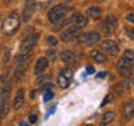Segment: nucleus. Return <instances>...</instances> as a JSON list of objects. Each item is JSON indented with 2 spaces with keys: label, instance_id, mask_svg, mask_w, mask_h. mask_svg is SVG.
Wrapping results in <instances>:
<instances>
[{
  "label": "nucleus",
  "instance_id": "nucleus-1",
  "mask_svg": "<svg viewBox=\"0 0 134 126\" xmlns=\"http://www.w3.org/2000/svg\"><path fill=\"white\" fill-rule=\"evenodd\" d=\"M13 81L3 83V90H2V97H0V116H7L10 112V92H11Z\"/></svg>",
  "mask_w": 134,
  "mask_h": 126
},
{
  "label": "nucleus",
  "instance_id": "nucleus-2",
  "mask_svg": "<svg viewBox=\"0 0 134 126\" xmlns=\"http://www.w3.org/2000/svg\"><path fill=\"white\" fill-rule=\"evenodd\" d=\"M20 24H21V20H20V15L17 14L15 11L10 13L7 15V18L4 20L3 23V32L6 35H14V34L20 29Z\"/></svg>",
  "mask_w": 134,
  "mask_h": 126
},
{
  "label": "nucleus",
  "instance_id": "nucleus-3",
  "mask_svg": "<svg viewBox=\"0 0 134 126\" xmlns=\"http://www.w3.org/2000/svg\"><path fill=\"white\" fill-rule=\"evenodd\" d=\"M69 11H70V8L66 7L64 4H56V6L50 7V10L48 11V18L52 24H57L67 15Z\"/></svg>",
  "mask_w": 134,
  "mask_h": 126
},
{
  "label": "nucleus",
  "instance_id": "nucleus-4",
  "mask_svg": "<svg viewBox=\"0 0 134 126\" xmlns=\"http://www.w3.org/2000/svg\"><path fill=\"white\" fill-rule=\"evenodd\" d=\"M39 41V34H29L21 41L20 44V50L23 52L24 55H31L32 49L35 48V45L38 44Z\"/></svg>",
  "mask_w": 134,
  "mask_h": 126
},
{
  "label": "nucleus",
  "instance_id": "nucleus-5",
  "mask_svg": "<svg viewBox=\"0 0 134 126\" xmlns=\"http://www.w3.org/2000/svg\"><path fill=\"white\" fill-rule=\"evenodd\" d=\"M116 69H117L120 76H123V77H130V76L133 74V63L126 60L124 57H120L116 63Z\"/></svg>",
  "mask_w": 134,
  "mask_h": 126
},
{
  "label": "nucleus",
  "instance_id": "nucleus-6",
  "mask_svg": "<svg viewBox=\"0 0 134 126\" xmlns=\"http://www.w3.org/2000/svg\"><path fill=\"white\" fill-rule=\"evenodd\" d=\"M78 41L84 45H91V44H96V42L100 41V34L96 31H90L85 34H81L78 36Z\"/></svg>",
  "mask_w": 134,
  "mask_h": 126
},
{
  "label": "nucleus",
  "instance_id": "nucleus-7",
  "mask_svg": "<svg viewBox=\"0 0 134 126\" xmlns=\"http://www.w3.org/2000/svg\"><path fill=\"white\" fill-rule=\"evenodd\" d=\"M80 29H81V28L75 27V25L69 27L67 29H64V31L62 32V41L70 42V41H73V39H77V38L80 36Z\"/></svg>",
  "mask_w": 134,
  "mask_h": 126
},
{
  "label": "nucleus",
  "instance_id": "nucleus-8",
  "mask_svg": "<svg viewBox=\"0 0 134 126\" xmlns=\"http://www.w3.org/2000/svg\"><path fill=\"white\" fill-rule=\"evenodd\" d=\"M59 56H60L62 62L64 63L66 66H73V65L77 63V56L69 49H63L62 52L59 53Z\"/></svg>",
  "mask_w": 134,
  "mask_h": 126
},
{
  "label": "nucleus",
  "instance_id": "nucleus-9",
  "mask_svg": "<svg viewBox=\"0 0 134 126\" xmlns=\"http://www.w3.org/2000/svg\"><path fill=\"white\" fill-rule=\"evenodd\" d=\"M34 13H35V2H34V0H27L25 7L23 10V21L24 23H28V21L32 18Z\"/></svg>",
  "mask_w": 134,
  "mask_h": 126
},
{
  "label": "nucleus",
  "instance_id": "nucleus-10",
  "mask_svg": "<svg viewBox=\"0 0 134 126\" xmlns=\"http://www.w3.org/2000/svg\"><path fill=\"white\" fill-rule=\"evenodd\" d=\"M102 49L106 52L108 55H112V56H115V55L119 53V46L117 44L113 39H106L102 42Z\"/></svg>",
  "mask_w": 134,
  "mask_h": 126
},
{
  "label": "nucleus",
  "instance_id": "nucleus-11",
  "mask_svg": "<svg viewBox=\"0 0 134 126\" xmlns=\"http://www.w3.org/2000/svg\"><path fill=\"white\" fill-rule=\"evenodd\" d=\"M28 60H29V59H24V60L18 62V65H17L15 70H14V78L17 80V81H20V80L23 78V76L25 74V71H27Z\"/></svg>",
  "mask_w": 134,
  "mask_h": 126
},
{
  "label": "nucleus",
  "instance_id": "nucleus-12",
  "mask_svg": "<svg viewBox=\"0 0 134 126\" xmlns=\"http://www.w3.org/2000/svg\"><path fill=\"white\" fill-rule=\"evenodd\" d=\"M121 116H123L124 119H127V120H130V119L134 118V99H129L127 102L124 104Z\"/></svg>",
  "mask_w": 134,
  "mask_h": 126
},
{
  "label": "nucleus",
  "instance_id": "nucleus-13",
  "mask_svg": "<svg viewBox=\"0 0 134 126\" xmlns=\"http://www.w3.org/2000/svg\"><path fill=\"white\" fill-rule=\"evenodd\" d=\"M24 97H25V90L24 88H18V91H17V94H15V98L13 101V108H14L15 111H18L20 108H23Z\"/></svg>",
  "mask_w": 134,
  "mask_h": 126
},
{
  "label": "nucleus",
  "instance_id": "nucleus-14",
  "mask_svg": "<svg viewBox=\"0 0 134 126\" xmlns=\"http://www.w3.org/2000/svg\"><path fill=\"white\" fill-rule=\"evenodd\" d=\"M71 23H73L75 27H78V28H84L88 24V18H87V15L75 13V14L73 15V18H71Z\"/></svg>",
  "mask_w": 134,
  "mask_h": 126
},
{
  "label": "nucleus",
  "instance_id": "nucleus-15",
  "mask_svg": "<svg viewBox=\"0 0 134 126\" xmlns=\"http://www.w3.org/2000/svg\"><path fill=\"white\" fill-rule=\"evenodd\" d=\"M90 57H91L94 62H96V63H105V62L108 60V56H106V55H105L103 52H100V50H98V49L91 50V52H90Z\"/></svg>",
  "mask_w": 134,
  "mask_h": 126
},
{
  "label": "nucleus",
  "instance_id": "nucleus-16",
  "mask_svg": "<svg viewBox=\"0 0 134 126\" xmlns=\"http://www.w3.org/2000/svg\"><path fill=\"white\" fill-rule=\"evenodd\" d=\"M49 66V60L46 57H39L36 60V65H35V74H41V73H45V70L48 69Z\"/></svg>",
  "mask_w": 134,
  "mask_h": 126
},
{
  "label": "nucleus",
  "instance_id": "nucleus-17",
  "mask_svg": "<svg viewBox=\"0 0 134 126\" xmlns=\"http://www.w3.org/2000/svg\"><path fill=\"white\" fill-rule=\"evenodd\" d=\"M70 81H71V80H70V78H67L66 76L62 73V71L59 73V76H57V84H59V87L67 88V87L70 86Z\"/></svg>",
  "mask_w": 134,
  "mask_h": 126
},
{
  "label": "nucleus",
  "instance_id": "nucleus-18",
  "mask_svg": "<svg viewBox=\"0 0 134 126\" xmlns=\"http://www.w3.org/2000/svg\"><path fill=\"white\" fill-rule=\"evenodd\" d=\"M100 14H102V10L99 7H90L87 10V17L90 18H99Z\"/></svg>",
  "mask_w": 134,
  "mask_h": 126
},
{
  "label": "nucleus",
  "instance_id": "nucleus-19",
  "mask_svg": "<svg viewBox=\"0 0 134 126\" xmlns=\"http://www.w3.org/2000/svg\"><path fill=\"white\" fill-rule=\"evenodd\" d=\"M113 119H115V112L113 111H106L102 116V123L108 126V123H110Z\"/></svg>",
  "mask_w": 134,
  "mask_h": 126
},
{
  "label": "nucleus",
  "instance_id": "nucleus-20",
  "mask_svg": "<svg viewBox=\"0 0 134 126\" xmlns=\"http://www.w3.org/2000/svg\"><path fill=\"white\" fill-rule=\"evenodd\" d=\"M105 23H106L109 27H110L112 29H115L116 27H117V18L115 15H112V14H109L108 17H106V20H105Z\"/></svg>",
  "mask_w": 134,
  "mask_h": 126
},
{
  "label": "nucleus",
  "instance_id": "nucleus-21",
  "mask_svg": "<svg viewBox=\"0 0 134 126\" xmlns=\"http://www.w3.org/2000/svg\"><path fill=\"white\" fill-rule=\"evenodd\" d=\"M123 57L126 59V60H129L130 63H133V65H134V50L126 49L124 52H123Z\"/></svg>",
  "mask_w": 134,
  "mask_h": 126
},
{
  "label": "nucleus",
  "instance_id": "nucleus-22",
  "mask_svg": "<svg viewBox=\"0 0 134 126\" xmlns=\"http://www.w3.org/2000/svg\"><path fill=\"white\" fill-rule=\"evenodd\" d=\"M99 28H100V32H102L103 35H106V36L112 35V28L109 27V25H108L106 23H102V24L99 25Z\"/></svg>",
  "mask_w": 134,
  "mask_h": 126
},
{
  "label": "nucleus",
  "instance_id": "nucleus-23",
  "mask_svg": "<svg viewBox=\"0 0 134 126\" xmlns=\"http://www.w3.org/2000/svg\"><path fill=\"white\" fill-rule=\"evenodd\" d=\"M42 91L43 92H46V91H53L54 90V86L52 83H45V84H42Z\"/></svg>",
  "mask_w": 134,
  "mask_h": 126
},
{
  "label": "nucleus",
  "instance_id": "nucleus-24",
  "mask_svg": "<svg viewBox=\"0 0 134 126\" xmlns=\"http://www.w3.org/2000/svg\"><path fill=\"white\" fill-rule=\"evenodd\" d=\"M56 50H53V49H49L48 52H46V59H48V60H53V59H56Z\"/></svg>",
  "mask_w": 134,
  "mask_h": 126
},
{
  "label": "nucleus",
  "instance_id": "nucleus-25",
  "mask_svg": "<svg viewBox=\"0 0 134 126\" xmlns=\"http://www.w3.org/2000/svg\"><path fill=\"white\" fill-rule=\"evenodd\" d=\"M124 32H126V35H127L129 38L134 39V28H131V27H126V28H124Z\"/></svg>",
  "mask_w": 134,
  "mask_h": 126
},
{
  "label": "nucleus",
  "instance_id": "nucleus-26",
  "mask_svg": "<svg viewBox=\"0 0 134 126\" xmlns=\"http://www.w3.org/2000/svg\"><path fill=\"white\" fill-rule=\"evenodd\" d=\"M62 73H63V74H64V76H66V77H67V78H70V80H71V78H73V70H71V69H70V67H66V69H64V70H62Z\"/></svg>",
  "mask_w": 134,
  "mask_h": 126
},
{
  "label": "nucleus",
  "instance_id": "nucleus-27",
  "mask_svg": "<svg viewBox=\"0 0 134 126\" xmlns=\"http://www.w3.org/2000/svg\"><path fill=\"white\" fill-rule=\"evenodd\" d=\"M53 98V91H46L43 94V102H49Z\"/></svg>",
  "mask_w": 134,
  "mask_h": 126
},
{
  "label": "nucleus",
  "instance_id": "nucleus-28",
  "mask_svg": "<svg viewBox=\"0 0 134 126\" xmlns=\"http://www.w3.org/2000/svg\"><path fill=\"white\" fill-rule=\"evenodd\" d=\"M49 76H42V77H39L38 78V84H39V86H42V84L43 83H49Z\"/></svg>",
  "mask_w": 134,
  "mask_h": 126
},
{
  "label": "nucleus",
  "instance_id": "nucleus-29",
  "mask_svg": "<svg viewBox=\"0 0 134 126\" xmlns=\"http://www.w3.org/2000/svg\"><path fill=\"white\" fill-rule=\"evenodd\" d=\"M46 41H48V44L50 46H56L57 45V39L54 36H48V39H46Z\"/></svg>",
  "mask_w": 134,
  "mask_h": 126
},
{
  "label": "nucleus",
  "instance_id": "nucleus-30",
  "mask_svg": "<svg viewBox=\"0 0 134 126\" xmlns=\"http://www.w3.org/2000/svg\"><path fill=\"white\" fill-rule=\"evenodd\" d=\"M10 50H8V49H6V50H4V57H3V60L4 62H8V60H10Z\"/></svg>",
  "mask_w": 134,
  "mask_h": 126
},
{
  "label": "nucleus",
  "instance_id": "nucleus-31",
  "mask_svg": "<svg viewBox=\"0 0 134 126\" xmlns=\"http://www.w3.org/2000/svg\"><path fill=\"white\" fill-rule=\"evenodd\" d=\"M127 20L130 21V23H133V24H134V11H131L130 14H127Z\"/></svg>",
  "mask_w": 134,
  "mask_h": 126
},
{
  "label": "nucleus",
  "instance_id": "nucleus-32",
  "mask_svg": "<svg viewBox=\"0 0 134 126\" xmlns=\"http://www.w3.org/2000/svg\"><path fill=\"white\" fill-rule=\"evenodd\" d=\"M85 70H87V73H88V74H94V73H95V69H94L92 66H87V69H85Z\"/></svg>",
  "mask_w": 134,
  "mask_h": 126
},
{
  "label": "nucleus",
  "instance_id": "nucleus-33",
  "mask_svg": "<svg viewBox=\"0 0 134 126\" xmlns=\"http://www.w3.org/2000/svg\"><path fill=\"white\" fill-rule=\"evenodd\" d=\"M109 99H110V95H108V97H106V98H105V99H103V102H102V104H100V107H105V105H106V104L109 102Z\"/></svg>",
  "mask_w": 134,
  "mask_h": 126
},
{
  "label": "nucleus",
  "instance_id": "nucleus-34",
  "mask_svg": "<svg viewBox=\"0 0 134 126\" xmlns=\"http://www.w3.org/2000/svg\"><path fill=\"white\" fill-rule=\"evenodd\" d=\"M35 122H36V116L31 115V116H29V123H35Z\"/></svg>",
  "mask_w": 134,
  "mask_h": 126
},
{
  "label": "nucleus",
  "instance_id": "nucleus-35",
  "mask_svg": "<svg viewBox=\"0 0 134 126\" xmlns=\"http://www.w3.org/2000/svg\"><path fill=\"white\" fill-rule=\"evenodd\" d=\"M54 111H56V107H52V108L49 109V112H48V115H46V118H48L49 115H52V113H53Z\"/></svg>",
  "mask_w": 134,
  "mask_h": 126
},
{
  "label": "nucleus",
  "instance_id": "nucleus-36",
  "mask_svg": "<svg viewBox=\"0 0 134 126\" xmlns=\"http://www.w3.org/2000/svg\"><path fill=\"white\" fill-rule=\"evenodd\" d=\"M106 76H108V74L105 73V71H102V73H99L98 76H96V77H98V78H102V77H106Z\"/></svg>",
  "mask_w": 134,
  "mask_h": 126
},
{
  "label": "nucleus",
  "instance_id": "nucleus-37",
  "mask_svg": "<svg viewBox=\"0 0 134 126\" xmlns=\"http://www.w3.org/2000/svg\"><path fill=\"white\" fill-rule=\"evenodd\" d=\"M18 126H29V125H28V123H25V122H21Z\"/></svg>",
  "mask_w": 134,
  "mask_h": 126
},
{
  "label": "nucleus",
  "instance_id": "nucleus-38",
  "mask_svg": "<svg viewBox=\"0 0 134 126\" xmlns=\"http://www.w3.org/2000/svg\"><path fill=\"white\" fill-rule=\"evenodd\" d=\"M35 95H36V92L32 91V92H31V98H35Z\"/></svg>",
  "mask_w": 134,
  "mask_h": 126
},
{
  "label": "nucleus",
  "instance_id": "nucleus-39",
  "mask_svg": "<svg viewBox=\"0 0 134 126\" xmlns=\"http://www.w3.org/2000/svg\"><path fill=\"white\" fill-rule=\"evenodd\" d=\"M10 2H13V0H4V3H10Z\"/></svg>",
  "mask_w": 134,
  "mask_h": 126
},
{
  "label": "nucleus",
  "instance_id": "nucleus-40",
  "mask_svg": "<svg viewBox=\"0 0 134 126\" xmlns=\"http://www.w3.org/2000/svg\"><path fill=\"white\" fill-rule=\"evenodd\" d=\"M0 126H2V116H0Z\"/></svg>",
  "mask_w": 134,
  "mask_h": 126
},
{
  "label": "nucleus",
  "instance_id": "nucleus-41",
  "mask_svg": "<svg viewBox=\"0 0 134 126\" xmlns=\"http://www.w3.org/2000/svg\"><path fill=\"white\" fill-rule=\"evenodd\" d=\"M133 86H134V78H133Z\"/></svg>",
  "mask_w": 134,
  "mask_h": 126
}]
</instances>
